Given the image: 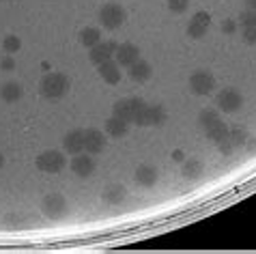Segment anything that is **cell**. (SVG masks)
Returning <instances> with one entry per match:
<instances>
[{"instance_id":"obj_1","label":"cell","mask_w":256,"mask_h":254,"mask_svg":"<svg viewBox=\"0 0 256 254\" xmlns=\"http://www.w3.org/2000/svg\"><path fill=\"white\" fill-rule=\"evenodd\" d=\"M69 88H71V80H69V76L65 74H60V72H52V74H48L44 76V80L39 82V90H41V95L46 97V100H60V97H65L69 93Z\"/></svg>"},{"instance_id":"obj_2","label":"cell","mask_w":256,"mask_h":254,"mask_svg":"<svg viewBox=\"0 0 256 254\" xmlns=\"http://www.w3.org/2000/svg\"><path fill=\"white\" fill-rule=\"evenodd\" d=\"M34 166H37L41 172H46V174H58V172L65 170L67 158H65V153L62 151H56V149L44 151L37 160H34Z\"/></svg>"},{"instance_id":"obj_3","label":"cell","mask_w":256,"mask_h":254,"mask_svg":"<svg viewBox=\"0 0 256 254\" xmlns=\"http://www.w3.org/2000/svg\"><path fill=\"white\" fill-rule=\"evenodd\" d=\"M127 20V11L116 2H108L99 9V24H102L106 30H116L125 24Z\"/></svg>"},{"instance_id":"obj_4","label":"cell","mask_w":256,"mask_h":254,"mask_svg":"<svg viewBox=\"0 0 256 254\" xmlns=\"http://www.w3.org/2000/svg\"><path fill=\"white\" fill-rule=\"evenodd\" d=\"M41 211H44L48 220H62L69 214V200L58 192L48 194L44 202H41Z\"/></svg>"},{"instance_id":"obj_5","label":"cell","mask_w":256,"mask_h":254,"mask_svg":"<svg viewBox=\"0 0 256 254\" xmlns=\"http://www.w3.org/2000/svg\"><path fill=\"white\" fill-rule=\"evenodd\" d=\"M142 108H144V100H140V97H125V100H118L112 106V114L123 118L127 123H134V118H136V114Z\"/></svg>"},{"instance_id":"obj_6","label":"cell","mask_w":256,"mask_h":254,"mask_svg":"<svg viewBox=\"0 0 256 254\" xmlns=\"http://www.w3.org/2000/svg\"><path fill=\"white\" fill-rule=\"evenodd\" d=\"M190 90L194 95H209L213 93V88H216V78L211 76V72L207 69H198L190 76Z\"/></svg>"},{"instance_id":"obj_7","label":"cell","mask_w":256,"mask_h":254,"mask_svg":"<svg viewBox=\"0 0 256 254\" xmlns=\"http://www.w3.org/2000/svg\"><path fill=\"white\" fill-rule=\"evenodd\" d=\"M216 106L220 112H226V114H232V112L241 110L244 106V95L234 88H222L218 93V100H216Z\"/></svg>"},{"instance_id":"obj_8","label":"cell","mask_w":256,"mask_h":254,"mask_svg":"<svg viewBox=\"0 0 256 254\" xmlns=\"http://www.w3.org/2000/svg\"><path fill=\"white\" fill-rule=\"evenodd\" d=\"M134 123L140 125V127L164 125V123H166V110H164L162 106H148V104H144V108H142L136 114Z\"/></svg>"},{"instance_id":"obj_9","label":"cell","mask_w":256,"mask_h":254,"mask_svg":"<svg viewBox=\"0 0 256 254\" xmlns=\"http://www.w3.org/2000/svg\"><path fill=\"white\" fill-rule=\"evenodd\" d=\"M69 168H71V172L76 174V177H80V179H88V177H93V172H95V160L90 158V153H78L74 155V160L69 162Z\"/></svg>"},{"instance_id":"obj_10","label":"cell","mask_w":256,"mask_h":254,"mask_svg":"<svg viewBox=\"0 0 256 254\" xmlns=\"http://www.w3.org/2000/svg\"><path fill=\"white\" fill-rule=\"evenodd\" d=\"M108 146V140H106V134L102 130H95V127H88L84 130V151L90 155H99L106 151Z\"/></svg>"},{"instance_id":"obj_11","label":"cell","mask_w":256,"mask_h":254,"mask_svg":"<svg viewBox=\"0 0 256 254\" xmlns=\"http://www.w3.org/2000/svg\"><path fill=\"white\" fill-rule=\"evenodd\" d=\"M211 28V16L207 11H198L192 16L190 24H188V37L192 39H202L207 30Z\"/></svg>"},{"instance_id":"obj_12","label":"cell","mask_w":256,"mask_h":254,"mask_svg":"<svg viewBox=\"0 0 256 254\" xmlns=\"http://www.w3.org/2000/svg\"><path fill=\"white\" fill-rule=\"evenodd\" d=\"M116 48L118 44H114V41H99L97 46L93 48H88V58L93 65H102L104 60H110V58H114V52H116Z\"/></svg>"},{"instance_id":"obj_13","label":"cell","mask_w":256,"mask_h":254,"mask_svg":"<svg viewBox=\"0 0 256 254\" xmlns=\"http://www.w3.org/2000/svg\"><path fill=\"white\" fill-rule=\"evenodd\" d=\"M138 58H140V48L134 46V44H120L114 52V60L125 69L130 65H134Z\"/></svg>"},{"instance_id":"obj_14","label":"cell","mask_w":256,"mask_h":254,"mask_svg":"<svg viewBox=\"0 0 256 254\" xmlns=\"http://www.w3.org/2000/svg\"><path fill=\"white\" fill-rule=\"evenodd\" d=\"M134 179L140 188H153L155 183L160 181V170L151 164H140L136 168V174H134Z\"/></svg>"},{"instance_id":"obj_15","label":"cell","mask_w":256,"mask_h":254,"mask_svg":"<svg viewBox=\"0 0 256 254\" xmlns=\"http://www.w3.org/2000/svg\"><path fill=\"white\" fill-rule=\"evenodd\" d=\"M62 149L69 155H78L84 151V130H71L62 138Z\"/></svg>"},{"instance_id":"obj_16","label":"cell","mask_w":256,"mask_h":254,"mask_svg":"<svg viewBox=\"0 0 256 254\" xmlns=\"http://www.w3.org/2000/svg\"><path fill=\"white\" fill-rule=\"evenodd\" d=\"M97 69H99V76H102L104 82H108V84H118L120 82V65L114 58L104 60L102 65H97Z\"/></svg>"},{"instance_id":"obj_17","label":"cell","mask_w":256,"mask_h":254,"mask_svg":"<svg viewBox=\"0 0 256 254\" xmlns=\"http://www.w3.org/2000/svg\"><path fill=\"white\" fill-rule=\"evenodd\" d=\"M24 97V86L20 82H4L0 86V100L4 104H18Z\"/></svg>"},{"instance_id":"obj_18","label":"cell","mask_w":256,"mask_h":254,"mask_svg":"<svg viewBox=\"0 0 256 254\" xmlns=\"http://www.w3.org/2000/svg\"><path fill=\"white\" fill-rule=\"evenodd\" d=\"M130 69V78L134 82H138V84H142V82H146L148 78L153 76V67H151V62H146V60H142V58H138L134 65H130L127 67Z\"/></svg>"},{"instance_id":"obj_19","label":"cell","mask_w":256,"mask_h":254,"mask_svg":"<svg viewBox=\"0 0 256 254\" xmlns=\"http://www.w3.org/2000/svg\"><path fill=\"white\" fill-rule=\"evenodd\" d=\"M181 174H183V179H188V181H196V179H200L202 174H204V164L198 158H190L183 162V166H181Z\"/></svg>"},{"instance_id":"obj_20","label":"cell","mask_w":256,"mask_h":254,"mask_svg":"<svg viewBox=\"0 0 256 254\" xmlns=\"http://www.w3.org/2000/svg\"><path fill=\"white\" fill-rule=\"evenodd\" d=\"M130 125L132 123H127V121H123V118L112 114L108 121H106V134L112 136V138H123V136H127V132H130Z\"/></svg>"},{"instance_id":"obj_21","label":"cell","mask_w":256,"mask_h":254,"mask_svg":"<svg viewBox=\"0 0 256 254\" xmlns=\"http://www.w3.org/2000/svg\"><path fill=\"white\" fill-rule=\"evenodd\" d=\"M127 198V188L125 186H110L102 192V200L108 204H120Z\"/></svg>"},{"instance_id":"obj_22","label":"cell","mask_w":256,"mask_h":254,"mask_svg":"<svg viewBox=\"0 0 256 254\" xmlns=\"http://www.w3.org/2000/svg\"><path fill=\"white\" fill-rule=\"evenodd\" d=\"M204 134H207V138H209V140H213L216 144H220V142H224V140L228 138L230 130L226 127V123H222V118H220L218 123H213L211 127H207V130H204Z\"/></svg>"},{"instance_id":"obj_23","label":"cell","mask_w":256,"mask_h":254,"mask_svg":"<svg viewBox=\"0 0 256 254\" xmlns=\"http://www.w3.org/2000/svg\"><path fill=\"white\" fill-rule=\"evenodd\" d=\"M102 41V30L95 26H88V28H82L80 30V44L84 48H93Z\"/></svg>"},{"instance_id":"obj_24","label":"cell","mask_w":256,"mask_h":254,"mask_svg":"<svg viewBox=\"0 0 256 254\" xmlns=\"http://www.w3.org/2000/svg\"><path fill=\"white\" fill-rule=\"evenodd\" d=\"M218 121H220V112L218 110H202L200 114H198V123H200L202 132L207 130V127H211L213 123H218Z\"/></svg>"},{"instance_id":"obj_25","label":"cell","mask_w":256,"mask_h":254,"mask_svg":"<svg viewBox=\"0 0 256 254\" xmlns=\"http://www.w3.org/2000/svg\"><path fill=\"white\" fill-rule=\"evenodd\" d=\"M20 48H22V41H20V37H16V34H6L2 39V52L4 54H18Z\"/></svg>"},{"instance_id":"obj_26","label":"cell","mask_w":256,"mask_h":254,"mask_svg":"<svg viewBox=\"0 0 256 254\" xmlns=\"http://www.w3.org/2000/svg\"><path fill=\"white\" fill-rule=\"evenodd\" d=\"M237 24H239L241 28L256 26V11H252V9H246V11H241V16L237 18Z\"/></svg>"},{"instance_id":"obj_27","label":"cell","mask_w":256,"mask_h":254,"mask_svg":"<svg viewBox=\"0 0 256 254\" xmlns=\"http://www.w3.org/2000/svg\"><path fill=\"white\" fill-rule=\"evenodd\" d=\"M228 138H230V142L234 146H246V142H248V138H250V136H248L246 130H230Z\"/></svg>"},{"instance_id":"obj_28","label":"cell","mask_w":256,"mask_h":254,"mask_svg":"<svg viewBox=\"0 0 256 254\" xmlns=\"http://www.w3.org/2000/svg\"><path fill=\"white\" fill-rule=\"evenodd\" d=\"M188 6H190V0H168V11L176 13V16L186 13Z\"/></svg>"},{"instance_id":"obj_29","label":"cell","mask_w":256,"mask_h":254,"mask_svg":"<svg viewBox=\"0 0 256 254\" xmlns=\"http://www.w3.org/2000/svg\"><path fill=\"white\" fill-rule=\"evenodd\" d=\"M241 39L250 46H256V26H248V28H241Z\"/></svg>"},{"instance_id":"obj_30","label":"cell","mask_w":256,"mask_h":254,"mask_svg":"<svg viewBox=\"0 0 256 254\" xmlns=\"http://www.w3.org/2000/svg\"><path fill=\"white\" fill-rule=\"evenodd\" d=\"M16 67H18V62L13 58V54H6L4 58L0 60V69H2V72H13Z\"/></svg>"},{"instance_id":"obj_31","label":"cell","mask_w":256,"mask_h":254,"mask_svg":"<svg viewBox=\"0 0 256 254\" xmlns=\"http://www.w3.org/2000/svg\"><path fill=\"white\" fill-rule=\"evenodd\" d=\"M234 30H237V20H224L222 32H224V34H232Z\"/></svg>"},{"instance_id":"obj_32","label":"cell","mask_w":256,"mask_h":254,"mask_svg":"<svg viewBox=\"0 0 256 254\" xmlns=\"http://www.w3.org/2000/svg\"><path fill=\"white\" fill-rule=\"evenodd\" d=\"M218 146H220V151H222L224 155H230V153H232V149H234V144L230 142V138H226L224 142H220Z\"/></svg>"},{"instance_id":"obj_33","label":"cell","mask_w":256,"mask_h":254,"mask_svg":"<svg viewBox=\"0 0 256 254\" xmlns=\"http://www.w3.org/2000/svg\"><path fill=\"white\" fill-rule=\"evenodd\" d=\"M246 4H248V9L256 11V0H246Z\"/></svg>"},{"instance_id":"obj_34","label":"cell","mask_w":256,"mask_h":254,"mask_svg":"<svg viewBox=\"0 0 256 254\" xmlns=\"http://www.w3.org/2000/svg\"><path fill=\"white\" fill-rule=\"evenodd\" d=\"M174 160L176 162H183V153L181 151H174Z\"/></svg>"},{"instance_id":"obj_35","label":"cell","mask_w":256,"mask_h":254,"mask_svg":"<svg viewBox=\"0 0 256 254\" xmlns=\"http://www.w3.org/2000/svg\"><path fill=\"white\" fill-rule=\"evenodd\" d=\"M4 162H6V160H4V153H0V168L4 166Z\"/></svg>"}]
</instances>
